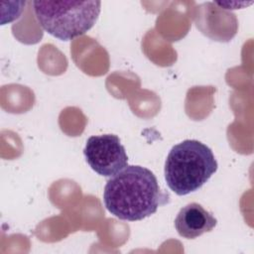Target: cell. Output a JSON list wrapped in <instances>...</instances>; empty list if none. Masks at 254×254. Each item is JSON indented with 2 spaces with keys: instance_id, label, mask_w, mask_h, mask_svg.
Instances as JSON below:
<instances>
[{
  "instance_id": "2",
  "label": "cell",
  "mask_w": 254,
  "mask_h": 254,
  "mask_svg": "<svg viewBox=\"0 0 254 254\" xmlns=\"http://www.w3.org/2000/svg\"><path fill=\"white\" fill-rule=\"evenodd\" d=\"M218 165L209 147L197 140L175 145L165 163V180L178 195L200 189L217 171Z\"/></svg>"
},
{
  "instance_id": "1",
  "label": "cell",
  "mask_w": 254,
  "mask_h": 254,
  "mask_svg": "<svg viewBox=\"0 0 254 254\" xmlns=\"http://www.w3.org/2000/svg\"><path fill=\"white\" fill-rule=\"evenodd\" d=\"M103 201L106 209L117 218L137 221L168 203L169 194L160 189L156 176L149 169L127 166L106 182Z\"/></svg>"
},
{
  "instance_id": "5",
  "label": "cell",
  "mask_w": 254,
  "mask_h": 254,
  "mask_svg": "<svg viewBox=\"0 0 254 254\" xmlns=\"http://www.w3.org/2000/svg\"><path fill=\"white\" fill-rule=\"evenodd\" d=\"M216 224V218L196 202H190L182 207L175 219L177 232L187 239H194L209 232Z\"/></svg>"
},
{
  "instance_id": "3",
  "label": "cell",
  "mask_w": 254,
  "mask_h": 254,
  "mask_svg": "<svg viewBox=\"0 0 254 254\" xmlns=\"http://www.w3.org/2000/svg\"><path fill=\"white\" fill-rule=\"evenodd\" d=\"M100 1H34L40 26L51 36L70 41L89 31L100 14Z\"/></svg>"
},
{
  "instance_id": "4",
  "label": "cell",
  "mask_w": 254,
  "mask_h": 254,
  "mask_svg": "<svg viewBox=\"0 0 254 254\" xmlns=\"http://www.w3.org/2000/svg\"><path fill=\"white\" fill-rule=\"evenodd\" d=\"M83 154L89 167L102 177H112L128 166L125 148L114 134L89 137Z\"/></svg>"
}]
</instances>
